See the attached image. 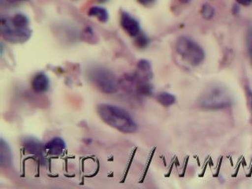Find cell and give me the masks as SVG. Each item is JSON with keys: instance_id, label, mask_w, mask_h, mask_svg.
<instances>
[{"instance_id": "1", "label": "cell", "mask_w": 252, "mask_h": 189, "mask_svg": "<svg viewBox=\"0 0 252 189\" xmlns=\"http://www.w3.org/2000/svg\"><path fill=\"white\" fill-rule=\"evenodd\" d=\"M98 116L110 127L123 133H134L137 131V124L131 114L116 105L100 103L97 106Z\"/></svg>"}, {"instance_id": "2", "label": "cell", "mask_w": 252, "mask_h": 189, "mask_svg": "<svg viewBox=\"0 0 252 189\" xmlns=\"http://www.w3.org/2000/svg\"><path fill=\"white\" fill-rule=\"evenodd\" d=\"M1 33L10 43H26L32 35L30 19L22 13H17L11 17H2Z\"/></svg>"}, {"instance_id": "3", "label": "cell", "mask_w": 252, "mask_h": 189, "mask_svg": "<svg viewBox=\"0 0 252 189\" xmlns=\"http://www.w3.org/2000/svg\"><path fill=\"white\" fill-rule=\"evenodd\" d=\"M88 78L98 90L105 94L117 93L119 87L118 78L112 71L102 66H93L88 71Z\"/></svg>"}, {"instance_id": "4", "label": "cell", "mask_w": 252, "mask_h": 189, "mask_svg": "<svg viewBox=\"0 0 252 189\" xmlns=\"http://www.w3.org/2000/svg\"><path fill=\"white\" fill-rule=\"evenodd\" d=\"M230 93L221 86L211 87L199 98V106L207 110H221L228 108L232 105Z\"/></svg>"}, {"instance_id": "5", "label": "cell", "mask_w": 252, "mask_h": 189, "mask_svg": "<svg viewBox=\"0 0 252 189\" xmlns=\"http://www.w3.org/2000/svg\"><path fill=\"white\" fill-rule=\"evenodd\" d=\"M178 55L189 65L198 66L204 61L205 52L199 43L186 36H181L176 43Z\"/></svg>"}, {"instance_id": "6", "label": "cell", "mask_w": 252, "mask_h": 189, "mask_svg": "<svg viewBox=\"0 0 252 189\" xmlns=\"http://www.w3.org/2000/svg\"><path fill=\"white\" fill-rule=\"evenodd\" d=\"M120 23L123 30L130 36L136 37L140 33V23L128 12H122Z\"/></svg>"}, {"instance_id": "7", "label": "cell", "mask_w": 252, "mask_h": 189, "mask_svg": "<svg viewBox=\"0 0 252 189\" xmlns=\"http://www.w3.org/2000/svg\"><path fill=\"white\" fill-rule=\"evenodd\" d=\"M23 147L27 153L34 155L42 159L44 151V146L41 142L33 137H26L23 140Z\"/></svg>"}, {"instance_id": "8", "label": "cell", "mask_w": 252, "mask_h": 189, "mask_svg": "<svg viewBox=\"0 0 252 189\" xmlns=\"http://www.w3.org/2000/svg\"><path fill=\"white\" fill-rule=\"evenodd\" d=\"M32 89L37 94L47 93L50 88V79L46 73L40 72L32 80Z\"/></svg>"}, {"instance_id": "9", "label": "cell", "mask_w": 252, "mask_h": 189, "mask_svg": "<svg viewBox=\"0 0 252 189\" xmlns=\"http://www.w3.org/2000/svg\"><path fill=\"white\" fill-rule=\"evenodd\" d=\"M66 148L65 140L61 137H55L47 142L44 146V151L51 156H59L63 155Z\"/></svg>"}, {"instance_id": "10", "label": "cell", "mask_w": 252, "mask_h": 189, "mask_svg": "<svg viewBox=\"0 0 252 189\" xmlns=\"http://www.w3.org/2000/svg\"><path fill=\"white\" fill-rule=\"evenodd\" d=\"M134 75L141 81H151L153 77V71L150 62L146 59H141L138 62L136 73Z\"/></svg>"}, {"instance_id": "11", "label": "cell", "mask_w": 252, "mask_h": 189, "mask_svg": "<svg viewBox=\"0 0 252 189\" xmlns=\"http://www.w3.org/2000/svg\"><path fill=\"white\" fill-rule=\"evenodd\" d=\"M12 153L10 147L3 139L1 140V165L4 167H8L11 165Z\"/></svg>"}, {"instance_id": "12", "label": "cell", "mask_w": 252, "mask_h": 189, "mask_svg": "<svg viewBox=\"0 0 252 189\" xmlns=\"http://www.w3.org/2000/svg\"><path fill=\"white\" fill-rule=\"evenodd\" d=\"M88 14L91 17H95L99 22L102 23L108 22L109 13L105 8L101 6H93L89 9Z\"/></svg>"}, {"instance_id": "13", "label": "cell", "mask_w": 252, "mask_h": 189, "mask_svg": "<svg viewBox=\"0 0 252 189\" xmlns=\"http://www.w3.org/2000/svg\"><path fill=\"white\" fill-rule=\"evenodd\" d=\"M157 100L162 106L169 107V106L175 103L176 97L174 94H171V93L164 92V93L158 94Z\"/></svg>"}, {"instance_id": "14", "label": "cell", "mask_w": 252, "mask_h": 189, "mask_svg": "<svg viewBox=\"0 0 252 189\" xmlns=\"http://www.w3.org/2000/svg\"><path fill=\"white\" fill-rule=\"evenodd\" d=\"M201 14L203 16L204 19L210 20L212 19L213 17L215 15V9L211 5L208 3H205L202 9H201Z\"/></svg>"}, {"instance_id": "15", "label": "cell", "mask_w": 252, "mask_h": 189, "mask_svg": "<svg viewBox=\"0 0 252 189\" xmlns=\"http://www.w3.org/2000/svg\"><path fill=\"white\" fill-rule=\"evenodd\" d=\"M150 39L144 33H140L137 36H136L135 39V43H136V47H139L140 49H144L149 45Z\"/></svg>"}, {"instance_id": "16", "label": "cell", "mask_w": 252, "mask_h": 189, "mask_svg": "<svg viewBox=\"0 0 252 189\" xmlns=\"http://www.w3.org/2000/svg\"><path fill=\"white\" fill-rule=\"evenodd\" d=\"M246 94L247 98H248V106H249V110H250L251 121H252V90L249 87H247L246 88Z\"/></svg>"}, {"instance_id": "17", "label": "cell", "mask_w": 252, "mask_h": 189, "mask_svg": "<svg viewBox=\"0 0 252 189\" xmlns=\"http://www.w3.org/2000/svg\"><path fill=\"white\" fill-rule=\"evenodd\" d=\"M137 2L141 4L142 6H150L156 2V0H137Z\"/></svg>"}, {"instance_id": "18", "label": "cell", "mask_w": 252, "mask_h": 189, "mask_svg": "<svg viewBox=\"0 0 252 189\" xmlns=\"http://www.w3.org/2000/svg\"><path fill=\"white\" fill-rule=\"evenodd\" d=\"M236 1L241 6H248L252 4V0H236Z\"/></svg>"}, {"instance_id": "19", "label": "cell", "mask_w": 252, "mask_h": 189, "mask_svg": "<svg viewBox=\"0 0 252 189\" xmlns=\"http://www.w3.org/2000/svg\"><path fill=\"white\" fill-rule=\"evenodd\" d=\"M6 1L10 2H24V1H26V0H6Z\"/></svg>"}, {"instance_id": "20", "label": "cell", "mask_w": 252, "mask_h": 189, "mask_svg": "<svg viewBox=\"0 0 252 189\" xmlns=\"http://www.w3.org/2000/svg\"><path fill=\"white\" fill-rule=\"evenodd\" d=\"M179 1L181 3H188V2H190L191 0H179Z\"/></svg>"}, {"instance_id": "21", "label": "cell", "mask_w": 252, "mask_h": 189, "mask_svg": "<svg viewBox=\"0 0 252 189\" xmlns=\"http://www.w3.org/2000/svg\"><path fill=\"white\" fill-rule=\"evenodd\" d=\"M98 2H106L108 1V0H97Z\"/></svg>"}]
</instances>
